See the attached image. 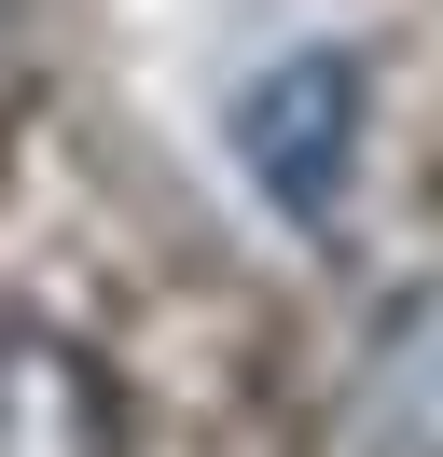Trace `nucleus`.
Returning <instances> with one entry per match:
<instances>
[{"mask_svg":"<svg viewBox=\"0 0 443 457\" xmlns=\"http://www.w3.org/2000/svg\"><path fill=\"white\" fill-rule=\"evenodd\" d=\"M236 167L263 180V208L332 222L347 208V167H360V56L291 42L277 70H249L236 84Z\"/></svg>","mask_w":443,"mask_h":457,"instance_id":"f257e3e1","label":"nucleus"},{"mask_svg":"<svg viewBox=\"0 0 443 457\" xmlns=\"http://www.w3.org/2000/svg\"><path fill=\"white\" fill-rule=\"evenodd\" d=\"M347 457H443V278H402L347 361Z\"/></svg>","mask_w":443,"mask_h":457,"instance_id":"f03ea898","label":"nucleus"},{"mask_svg":"<svg viewBox=\"0 0 443 457\" xmlns=\"http://www.w3.org/2000/svg\"><path fill=\"white\" fill-rule=\"evenodd\" d=\"M0 457H125V374L55 319H0Z\"/></svg>","mask_w":443,"mask_h":457,"instance_id":"7ed1b4c3","label":"nucleus"},{"mask_svg":"<svg viewBox=\"0 0 443 457\" xmlns=\"http://www.w3.org/2000/svg\"><path fill=\"white\" fill-rule=\"evenodd\" d=\"M0 56H14V0H0Z\"/></svg>","mask_w":443,"mask_h":457,"instance_id":"20e7f679","label":"nucleus"}]
</instances>
